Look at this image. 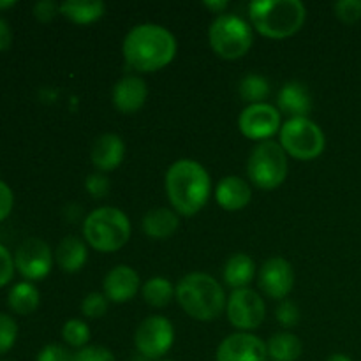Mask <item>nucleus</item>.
<instances>
[{"instance_id": "28", "label": "nucleus", "mask_w": 361, "mask_h": 361, "mask_svg": "<svg viewBox=\"0 0 361 361\" xmlns=\"http://www.w3.org/2000/svg\"><path fill=\"white\" fill-rule=\"evenodd\" d=\"M62 337L63 341L69 345L78 349H83L87 342L90 341V330L87 324L80 319H71L63 324L62 328Z\"/></svg>"}, {"instance_id": "20", "label": "nucleus", "mask_w": 361, "mask_h": 361, "mask_svg": "<svg viewBox=\"0 0 361 361\" xmlns=\"http://www.w3.org/2000/svg\"><path fill=\"white\" fill-rule=\"evenodd\" d=\"M180 219L171 208H155L143 217V231L148 238L166 240L175 235Z\"/></svg>"}, {"instance_id": "3", "label": "nucleus", "mask_w": 361, "mask_h": 361, "mask_svg": "<svg viewBox=\"0 0 361 361\" xmlns=\"http://www.w3.org/2000/svg\"><path fill=\"white\" fill-rule=\"evenodd\" d=\"M180 307L197 321H214L228 305L222 286L207 274H189L175 288Z\"/></svg>"}, {"instance_id": "13", "label": "nucleus", "mask_w": 361, "mask_h": 361, "mask_svg": "<svg viewBox=\"0 0 361 361\" xmlns=\"http://www.w3.org/2000/svg\"><path fill=\"white\" fill-rule=\"evenodd\" d=\"M259 288L274 300H284L295 288V271L289 261L271 257L259 270Z\"/></svg>"}, {"instance_id": "6", "label": "nucleus", "mask_w": 361, "mask_h": 361, "mask_svg": "<svg viewBox=\"0 0 361 361\" xmlns=\"http://www.w3.org/2000/svg\"><path fill=\"white\" fill-rule=\"evenodd\" d=\"M247 173L259 189H277L288 176V154L277 141H261L250 152Z\"/></svg>"}, {"instance_id": "22", "label": "nucleus", "mask_w": 361, "mask_h": 361, "mask_svg": "<svg viewBox=\"0 0 361 361\" xmlns=\"http://www.w3.org/2000/svg\"><path fill=\"white\" fill-rule=\"evenodd\" d=\"M106 6L101 0H66L60 4V14L76 25H90L101 20Z\"/></svg>"}, {"instance_id": "32", "label": "nucleus", "mask_w": 361, "mask_h": 361, "mask_svg": "<svg viewBox=\"0 0 361 361\" xmlns=\"http://www.w3.org/2000/svg\"><path fill=\"white\" fill-rule=\"evenodd\" d=\"M85 189H87V192L90 194L92 197H95V200H102V197L108 196L111 187H109V180L104 173L95 171L87 176V180H85Z\"/></svg>"}, {"instance_id": "4", "label": "nucleus", "mask_w": 361, "mask_h": 361, "mask_svg": "<svg viewBox=\"0 0 361 361\" xmlns=\"http://www.w3.org/2000/svg\"><path fill=\"white\" fill-rule=\"evenodd\" d=\"M254 28L270 39H286L303 27L307 9L300 0H257L249 6Z\"/></svg>"}, {"instance_id": "39", "label": "nucleus", "mask_w": 361, "mask_h": 361, "mask_svg": "<svg viewBox=\"0 0 361 361\" xmlns=\"http://www.w3.org/2000/svg\"><path fill=\"white\" fill-rule=\"evenodd\" d=\"M11 42H13V34H11L9 25H7L6 20L0 18V51L9 48Z\"/></svg>"}, {"instance_id": "18", "label": "nucleus", "mask_w": 361, "mask_h": 361, "mask_svg": "<svg viewBox=\"0 0 361 361\" xmlns=\"http://www.w3.org/2000/svg\"><path fill=\"white\" fill-rule=\"evenodd\" d=\"M250 197H252L250 185L240 176H226L215 189V200L226 212L243 210L250 203Z\"/></svg>"}, {"instance_id": "25", "label": "nucleus", "mask_w": 361, "mask_h": 361, "mask_svg": "<svg viewBox=\"0 0 361 361\" xmlns=\"http://www.w3.org/2000/svg\"><path fill=\"white\" fill-rule=\"evenodd\" d=\"M7 302H9V307L14 312L21 314V316H27V314H32L37 310L41 296H39L37 288L32 286L30 282H20V284H16L11 289Z\"/></svg>"}, {"instance_id": "24", "label": "nucleus", "mask_w": 361, "mask_h": 361, "mask_svg": "<svg viewBox=\"0 0 361 361\" xmlns=\"http://www.w3.org/2000/svg\"><path fill=\"white\" fill-rule=\"evenodd\" d=\"M302 342L296 335L281 331L268 341L267 351L271 361H296L302 356Z\"/></svg>"}, {"instance_id": "19", "label": "nucleus", "mask_w": 361, "mask_h": 361, "mask_svg": "<svg viewBox=\"0 0 361 361\" xmlns=\"http://www.w3.org/2000/svg\"><path fill=\"white\" fill-rule=\"evenodd\" d=\"M277 104L291 118H305L307 113L312 108V101H310L307 88L296 81H289L281 88Z\"/></svg>"}, {"instance_id": "2", "label": "nucleus", "mask_w": 361, "mask_h": 361, "mask_svg": "<svg viewBox=\"0 0 361 361\" xmlns=\"http://www.w3.org/2000/svg\"><path fill=\"white\" fill-rule=\"evenodd\" d=\"M210 175L196 161L182 159L171 164L166 173V192L176 214L192 217L210 197Z\"/></svg>"}, {"instance_id": "31", "label": "nucleus", "mask_w": 361, "mask_h": 361, "mask_svg": "<svg viewBox=\"0 0 361 361\" xmlns=\"http://www.w3.org/2000/svg\"><path fill=\"white\" fill-rule=\"evenodd\" d=\"M334 13L344 23H356L361 20V0H341L334 6Z\"/></svg>"}, {"instance_id": "23", "label": "nucleus", "mask_w": 361, "mask_h": 361, "mask_svg": "<svg viewBox=\"0 0 361 361\" xmlns=\"http://www.w3.org/2000/svg\"><path fill=\"white\" fill-rule=\"evenodd\" d=\"M254 274H256L254 259L247 254L240 252L229 257L224 271H222V277H224L226 284L236 291V289H245L254 279Z\"/></svg>"}, {"instance_id": "35", "label": "nucleus", "mask_w": 361, "mask_h": 361, "mask_svg": "<svg viewBox=\"0 0 361 361\" xmlns=\"http://www.w3.org/2000/svg\"><path fill=\"white\" fill-rule=\"evenodd\" d=\"M37 361H73V355L59 344H49L41 349Z\"/></svg>"}, {"instance_id": "44", "label": "nucleus", "mask_w": 361, "mask_h": 361, "mask_svg": "<svg viewBox=\"0 0 361 361\" xmlns=\"http://www.w3.org/2000/svg\"><path fill=\"white\" fill-rule=\"evenodd\" d=\"M157 361H173V360H157Z\"/></svg>"}, {"instance_id": "37", "label": "nucleus", "mask_w": 361, "mask_h": 361, "mask_svg": "<svg viewBox=\"0 0 361 361\" xmlns=\"http://www.w3.org/2000/svg\"><path fill=\"white\" fill-rule=\"evenodd\" d=\"M14 259L9 254V250L4 245H0V288L11 282L14 275Z\"/></svg>"}, {"instance_id": "8", "label": "nucleus", "mask_w": 361, "mask_h": 361, "mask_svg": "<svg viewBox=\"0 0 361 361\" xmlns=\"http://www.w3.org/2000/svg\"><path fill=\"white\" fill-rule=\"evenodd\" d=\"M281 147L298 161H314L326 147L321 127L310 118H289L281 129Z\"/></svg>"}, {"instance_id": "38", "label": "nucleus", "mask_w": 361, "mask_h": 361, "mask_svg": "<svg viewBox=\"0 0 361 361\" xmlns=\"http://www.w3.org/2000/svg\"><path fill=\"white\" fill-rule=\"evenodd\" d=\"M13 204H14V197H13V190L9 189L6 182L0 180V222L4 219L9 217L11 210H13Z\"/></svg>"}, {"instance_id": "43", "label": "nucleus", "mask_w": 361, "mask_h": 361, "mask_svg": "<svg viewBox=\"0 0 361 361\" xmlns=\"http://www.w3.org/2000/svg\"><path fill=\"white\" fill-rule=\"evenodd\" d=\"M129 361H152V360H148V358H145V356H141L140 353H137L136 356H133V358H129Z\"/></svg>"}, {"instance_id": "34", "label": "nucleus", "mask_w": 361, "mask_h": 361, "mask_svg": "<svg viewBox=\"0 0 361 361\" xmlns=\"http://www.w3.org/2000/svg\"><path fill=\"white\" fill-rule=\"evenodd\" d=\"M73 361H116L113 353L102 345H88L73 355Z\"/></svg>"}, {"instance_id": "10", "label": "nucleus", "mask_w": 361, "mask_h": 361, "mask_svg": "<svg viewBox=\"0 0 361 361\" xmlns=\"http://www.w3.org/2000/svg\"><path fill=\"white\" fill-rule=\"evenodd\" d=\"M229 323L235 328L243 331L256 330L263 324L267 317V307L263 298L252 289H236L229 296L228 305H226Z\"/></svg>"}, {"instance_id": "12", "label": "nucleus", "mask_w": 361, "mask_h": 361, "mask_svg": "<svg viewBox=\"0 0 361 361\" xmlns=\"http://www.w3.org/2000/svg\"><path fill=\"white\" fill-rule=\"evenodd\" d=\"M14 267L27 281H42L51 271V249L44 240H25L14 254Z\"/></svg>"}, {"instance_id": "17", "label": "nucleus", "mask_w": 361, "mask_h": 361, "mask_svg": "<svg viewBox=\"0 0 361 361\" xmlns=\"http://www.w3.org/2000/svg\"><path fill=\"white\" fill-rule=\"evenodd\" d=\"M148 88L140 76H123L113 87V104L126 115L140 111L147 102Z\"/></svg>"}, {"instance_id": "41", "label": "nucleus", "mask_w": 361, "mask_h": 361, "mask_svg": "<svg viewBox=\"0 0 361 361\" xmlns=\"http://www.w3.org/2000/svg\"><path fill=\"white\" fill-rule=\"evenodd\" d=\"M326 361H353V360L349 358V356L341 355V353H337V355H331L330 358H328Z\"/></svg>"}, {"instance_id": "5", "label": "nucleus", "mask_w": 361, "mask_h": 361, "mask_svg": "<svg viewBox=\"0 0 361 361\" xmlns=\"http://www.w3.org/2000/svg\"><path fill=\"white\" fill-rule=\"evenodd\" d=\"M83 236L99 252H116L130 238V221L115 207L90 212L83 222Z\"/></svg>"}, {"instance_id": "36", "label": "nucleus", "mask_w": 361, "mask_h": 361, "mask_svg": "<svg viewBox=\"0 0 361 361\" xmlns=\"http://www.w3.org/2000/svg\"><path fill=\"white\" fill-rule=\"evenodd\" d=\"M59 13L60 6H56L53 0H41V2H37L34 6V16L41 23H49Z\"/></svg>"}, {"instance_id": "11", "label": "nucleus", "mask_w": 361, "mask_h": 361, "mask_svg": "<svg viewBox=\"0 0 361 361\" xmlns=\"http://www.w3.org/2000/svg\"><path fill=\"white\" fill-rule=\"evenodd\" d=\"M238 127L252 141H268L281 130V111L268 102L249 104L238 118Z\"/></svg>"}, {"instance_id": "21", "label": "nucleus", "mask_w": 361, "mask_h": 361, "mask_svg": "<svg viewBox=\"0 0 361 361\" xmlns=\"http://www.w3.org/2000/svg\"><path fill=\"white\" fill-rule=\"evenodd\" d=\"M87 245L76 236H66L59 243L55 252V259L59 267L67 274H76L87 263Z\"/></svg>"}, {"instance_id": "29", "label": "nucleus", "mask_w": 361, "mask_h": 361, "mask_svg": "<svg viewBox=\"0 0 361 361\" xmlns=\"http://www.w3.org/2000/svg\"><path fill=\"white\" fill-rule=\"evenodd\" d=\"M18 337L16 321L7 314H0V355H6Z\"/></svg>"}, {"instance_id": "33", "label": "nucleus", "mask_w": 361, "mask_h": 361, "mask_svg": "<svg viewBox=\"0 0 361 361\" xmlns=\"http://www.w3.org/2000/svg\"><path fill=\"white\" fill-rule=\"evenodd\" d=\"M275 317L284 328H293L300 323V309L296 303L289 300H282L281 305L275 310Z\"/></svg>"}, {"instance_id": "16", "label": "nucleus", "mask_w": 361, "mask_h": 361, "mask_svg": "<svg viewBox=\"0 0 361 361\" xmlns=\"http://www.w3.org/2000/svg\"><path fill=\"white\" fill-rule=\"evenodd\" d=\"M126 157V143L118 134L106 133L95 140L92 147L90 159L95 169L101 173L115 171Z\"/></svg>"}, {"instance_id": "30", "label": "nucleus", "mask_w": 361, "mask_h": 361, "mask_svg": "<svg viewBox=\"0 0 361 361\" xmlns=\"http://www.w3.org/2000/svg\"><path fill=\"white\" fill-rule=\"evenodd\" d=\"M108 302L109 300L101 293H90L81 303V312L90 319H97L108 312Z\"/></svg>"}, {"instance_id": "27", "label": "nucleus", "mask_w": 361, "mask_h": 361, "mask_svg": "<svg viewBox=\"0 0 361 361\" xmlns=\"http://www.w3.org/2000/svg\"><path fill=\"white\" fill-rule=\"evenodd\" d=\"M238 92L243 101L250 102V104H257V102H263V99H267V95L270 94V85L259 74H247L240 81Z\"/></svg>"}, {"instance_id": "14", "label": "nucleus", "mask_w": 361, "mask_h": 361, "mask_svg": "<svg viewBox=\"0 0 361 361\" xmlns=\"http://www.w3.org/2000/svg\"><path fill=\"white\" fill-rule=\"evenodd\" d=\"M267 344L250 334H233L219 344L215 361H267Z\"/></svg>"}, {"instance_id": "26", "label": "nucleus", "mask_w": 361, "mask_h": 361, "mask_svg": "<svg viewBox=\"0 0 361 361\" xmlns=\"http://www.w3.org/2000/svg\"><path fill=\"white\" fill-rule=\"evenodd\" d=\"M141 293H143L145 302L152 307H157V309L168 305L175 296L171 282L164 277H152L150 281L145 282Z\"/></svg>"}, {"instance_id": "1", "label": "nucleus", "mask_w": 361, "mask_h": 361, "mask_svg": "<svg viewBox=\"0 0 361 361\" xmlns=\"http://www.w3.org/2000/svg\"><path fill=\"white\" fill-rule=\"evenodd\" d=\"M122 53L130 69L155 73L173 62L176 55V39L161 25H137L123 39Z\"/></svg>"}, {"instance_id": "15", "label": "nucleus", "mask_w": 361, "mask_h": 361, "mask_svg": "<svg viewBox=\"0 0 361 361\" xmlns=\"http://www.w3.org/2000/svg\"><path fill=\"white\" fill-rule=\"evenodd\" d=\"M140 291V275L130 267L120 264L108 271L104 279V296L109 302L126 303Z\"/></svg>"}, {"instance_id": "9", "label": "nucleus", "mask_w": 361, "mask_h": 361, "mask_svg": "<svg viewBox=\"0 0 361 361\" xmlns=\"http://www.w3.org/2000/svg\"><path fill=\"white\" fill-rule=\"evenodd\" d=\"M175 342L171 321L162 316H150L137 326L134 344L137 353L148 360H162Z\"/></svg>"}, {"instance_id": "42", "label": "nucleus", "mask_w": 361, "mask_h": 361, "mask_svg": "<svg viewBox=\"0 0 361 361\" xmlns=\"http://www.w3.org/2000/svg\"><path fill=\"white\" fill-rule=\"evenodd\" d=\"M16 6L14 0H0V9H9V7Z\"/></svg>"}, {"instance_id": "40", "label": "nucleus", "mask_w": 361, "mask_h": 361, "mask_svg": "<svg viewBox=\"0 0 361 361\" xmlns=\"http://www.w3.org/2000/svg\"><path fill=\"white\" fill-rule=\"evenodd\" d=\"M203 6L207 7L208 11H212V13L221 16V14H224L226 7H228V2H226V0H204Z\"/></svg>"}, {"instance_id": "7", "label": "nucleus", "mask_w": 361, "mask_h": 361, "mask_svg": "<svg viewBox=\"0 0 361 361\" xmlns=\"http://www.w3.org/2000/svg\"><path fill=\"white\" fill-rule=\"evenodd\" d=\"M212 49L224 60H238L252 48V30L249 23L235 14H221L208 30Z\"/></svg>"}]
</instances>
